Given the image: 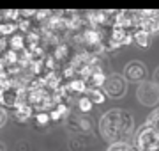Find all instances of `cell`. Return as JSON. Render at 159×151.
<instances>
[{
  "label": "cell",
  "mask_w": 159,
  "mask_h": 151,
  "mask_svg": "<svg viewBox=\"0 0 159 151\" xmlns=\"http://www.w3.org/2000/svg\"><path fill=\"white\" fill-rule=\"evenodd\" d=\"M92 107H94V103H92V100L89 98L87 94H83V96L78 100V109H80V112L87 114V112H90V110H92Z\"/></svg>",
  "instance_id": "cell-14"
},
{
  "label": "cell",
  "mask_w": 159,
  "mask_h": 151,
  "mask_svg": "<svg viewBox=\"0 0 159 151\" xmlns=\"http://www.w3.org/2000/svg\"><path fill=\"white\" fill-rule=\"evenodd\" d=\"M71 52H73V48H71V45H67V43H58L57 46H53V52H51V55L57 59L58 64H64L67 62V61H71Z\"/></svg>",
  "instance_id": "cell-6"
},
{
  "label": "cell",
  "mask_w": 159,
  "mask_h": 151,
  "mask_svg": "<svg viewBox=\"0 0 159 151\" xmlns=\"http://www.w3.org/2000/svg\"><path fill=\"white\" fill-rule=\"evenodd\" d=\"M48 114H50L51 121H60V119H62V114H60L55 107H53V109H50V110H48Z\"/></svg>",
  "instance_id": "cell-19"
},
{
  "label": "cell",
  "mask_w": 159,
  "mask_h": 151,
  "mask_svg": "<svg viewBox=\"0 0 159 151\" xmlns=\"http://www.w3.org/2000/svg\"><path fill=\"white\" fill-rule=\"evenodd\" d=\"M106 151H138V149L133 148L131 144H127V142H113Z\"/></svg>",
  "instance_id": "cell-16"
},
{
  "label": "cell",
  "mask_w": 159,
  "mask_h": 151,
  "mask_svg": "<svg viewBox=\"0 0 159 151\" xmlns=\"http://www.w3.org/2000/svg\"><path fill=\"white\" fill-rule=\"evenodd\" d=\"M66 84H67L69 91H71L73 94H85V93H87V89H89L87 82L83 80V78H80V76H74L73 80L66 82Z\"/></svg>",
  "instance_id": "cell-10"
},
{
  "label": "cell",
  "mask_w": 159,
  "mask_h": 151,
  "mask_svg": "<svg viewBox=\"0 0 159 151\" xmlns=\"http://www.w3.org/2000/svg\"><path fill=\"white\" fill-rule=\"evenodd\" d=\"M85 94L92 100V103L94 105H101V103L106 101V94H104V91H101V89H97V87H89Z\"/></svg>",
  "instance_id": "cell-12"
},
{
  "label": "cell",
  "mask_w": 159,
  "mask_h": 151,
  "mask_svg": "<svg viewBox=\"0 0 159 151\" xmlns=\"http://www.w3.org/2000/svg\"><path fill=\"white\" fill-rule=\"evenodd\" d=\"M0 151H7V149H6V146L2 144V142H0Z\"/></svg>",
  "instance_id": "cell-22"
},
{
  "label": "cell",
  "mask_w": 159,
  "mask_h": 151,
  "mask_svg": "<svg viewBox=\"0 0 159 151\" xmlns=\"http://www.w3.org/2000/svg\"><path fill=\"white\" fill-rule=\"evenodd\" d=\"M134 43L140 45L142 48H148L152 43V34H148L147 30L143 29H136L134 30Z\"/></svg>",
  "instance_id": "cell-11"
},
{
  "label": "cell",
  "mask_w": 159,
  "mask_h": 151,
  "mask_svg": "<svg viewBox=\"0 0 159 151\" xmlns=\"http://www.w3.org/2000/svg\"><path fill=\"white\" fill-rule=\"evenodd\" d=\"M102 87H104V93L111 98H122L125 94V80L120 75L106 76V82Z\"/></svg>",
  "instance_id": "cell-4"
},
{
  "label": "cell",
  "mask_w": 159,
  "mask_h": 151,
  "mask_svg": "<svg viewBox=\"0 0 159 151\" xmlns=\"http://www.w3.org/2000/svg\"><path fill=\"white\" fill-rule=\"evenodd\" d=\"M6 121H7V110L0 107V126H4V124H6Z\"/></svg>",
  "instance_id": "cell-20"
},
{
  "label": "cell",
  "mask_w": 159,
  "mask_h": 151,
  "mask_svg": "<svg viewBox=\"0 0 159 151\" xmlns=\"http://www.w3.org/2000/svg\"><path fill=\"white\" fill-rule=\"evenodd\" d=\"M55 109H57L60 114H62V117H67L69 114H71V107H69V103H66V101H62V103H57V105H55Z\"/></svg>",
  "instance_id": "cell-18"
},
{
  "label": "cell",
  "mask_w": 159,
  "mask_h": 151,
  "mask_svg": "<svg viewBox=\"0 0 159 151\" xmlns=\"http://www.w3.org/2000/svg\"><path fill=\"white\" fill-rule=\"evenodd\" d=\"M134 142H136L134 148L138 151H159V132H156L145 123L136 132Z\"/></svg>",
  "instance_id": "cell-2"
},
{
  "label": "cell",
  "mask_w": 159,
  "mask_h": 151,
  "mask_svg": "<svg viewBox=\"0 0 159 151\" xmlns=\"http://www.w3.org/2000/svg\"><path fill=\"white\" fill-rule=\"evenodd\" d=\"M147 124H148L150 128H154L156 132H159V107H157V109H154V110H152V114L148 116Z\"/></svg>",
  "instance_id": "cell-15"
},
{
  "label": "cell",
  "mask_w": 159,
  "mask_h": 151,
  "mask_svg": "<svg viewBox=\"0 0 159 151\" xmlns=\"http://www.w3.org/2000/svg\"><path fill=\"white\" fill-rule=\"evenodd\" d=\"M140 29L147 30L148 34H159V18L145 16L142 12V20H140Z\"/></svg>",
  "instance_id": "cell-8"
},
{
  "label": "cell",
  "mask_w": 159,
  "mask_h": 151,
  "mask_svg": "<svg viewBox=\"0 0 159 151\" xmlns=\"http://www.w3.org/2000/svg\"><path fill=\"white\" fill-rule=\"evenodd\" d=\"M9 48H11V50H16V52L25 50V48H27V37H25V34L14 32V34L9 37Z\"/></svg>",
  "instance_id": "cell-9"
},
{
  "label": "cell",
  "mask_w": 159,
  "mask_h": 151,
  "mask_svg": "<svg viewBox=\"0 0 159 151\" xmlns=\"http://www.w3.org/2000/svg\"><path fill=\"white\" fill-rule=\"evenodd\" d=\"M138 100L143 105L154 107L159 103V85L156 82H140V87H138Z\"/></svg>",
  "instance_id": "cell-3"
},
{
  "label": "cell",
  "mask_w": 159,
  "mask_h": 151,
  "mask_svg": "<svg viewBox=\"0 0 159 151\" xmlns=\"http://www.w3.org/2000/svg\"><path fill=\"white\" fill-rule=\"evenodd\" d=\"M34 119H35V123H37V126H46V124L51 121L48 112H35V114H34Z\"/></svg>",
  "instance_id": "cell-17"
},
{
  "label": "cell",
  "mask_w": 159,
  "mask_h": 151,
  "mask_svg": "<svg viewBox=\"0 0 159 151\" xmlns=\"http://www.w3.org/2000/svg\"><path fill=\"white\" fill-rule=\"evenodd\" d=\"M34 107L30 103H21L20 107H16L14 110H12V114H14V119L20 123H25V121H29L30 117L34 116Z\"/></svg>",
  "instance_id": "cell-7"
},
{
  "label": "cell",
  "mask_w": 159,
  "mask_h": 151,
  "mask_svg": "<svg viewBox=\"0 0 159 151\" xmlns=\"http://www.w3.org/2000/svg\"><path fill=\"white\" fill-rule=\"evenodd\" d=\"M104 82H106V76H104V73L101 71H94L90 76H89V80H87V85L89 87H97L101 89L102 85H104Z\"/></svg>",
  "instance_id": "cell-13"
},
{
  "label": "cell",
  "mask_w": 159,
  "mask_h": 151,
  "mask_svg": "<svg viewBox=\"0 0 159 151\" xmlns=\"http://www.w3.org/2000/svg\"><path fill=\"white\" fill-rule=\"evenodd\" d=\"M154 82H156V84L159 85V68L156 70V73H154Z\"/></svg>",
  "instance_id": "cell-21"
},
{
  "label": "cell",
  "mask_w": 159,
  "mask_h": 151,
  "mask_svg": "<svg viewBox=\"0 0 159 151\" xmlns=\"http://www.w3.org/2000/svg\"><path fill=\"white\" fill-rule=\"evenodd\" d=\"M133 128L134 121L127 110L122 109H111L108 110L99 121V130L101 135L108 142H129L133 137Z\"/></svg>",
  "instance_id": "cell-1"
},
{
  "label": "cell",
  "mask_w": 159,
  "mask_h": 151,
  "mask_svg": "<svg viewBox=\"0 0 159 151\" xmlns=\"http://www.w3.org/2000/svg\"><path fill=\"white\" fill-rule=\"evenodd\" d=\"M124 75L129 82H143L147 76V70L142 62H129L125 66Z\"/></svg>",
  "instance_id": "cell-5"
}]
</instances>
